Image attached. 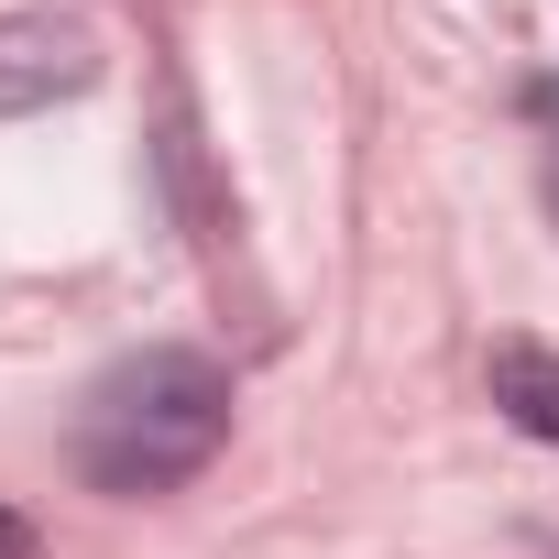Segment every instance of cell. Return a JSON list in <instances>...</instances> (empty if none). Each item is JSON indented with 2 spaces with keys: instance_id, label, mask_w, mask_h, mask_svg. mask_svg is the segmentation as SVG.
Returning a JSON list of instances; mask_svg holds the SVG:
<instances>
[{
  "instance_id": "3957f363",
  "label": "cell",
  "mask_w": 559,
  "mask_h": 559,
  "mask_svg": "<svg viewBox=\"0 0 559 559\" xmlns=\"http://www.w3.org/2000/svg\"><path fill=\"white\" fill-rule=\"evenodd\" d=\"M483 384H493L504 428H526V439H548V450H559V352H548V341H493Z\"/></svg>"
},
{
  "instance_id": "277c9868",
  "label": "cell",
  "mask_w": 559,
  "mask_h": 559,
  "mask_svg": "<svg viewBox=\"0 0 559 559\" xmlns=\"http://www.w3.org/2000/svg\"><path fill=\"white\" fill-rule=\"evenodd\" d=\"M0 559H45V537H34V526H23L12 504H0Z\"/></svg>"
},
{
  "instance_id": "6da1fadb",
  "label": "cell",
  "mask_w": 559,
  "mask_h": 559,
  "mask_svg": "<svg viewBox=\"0 0 559 559\" xmlns=\"http://www.w3.org/2000/svg\"><path fill=\"white\" fill-rule=\"evenodd\" d=\"M219 439H230V373H219L209 352L154 341V352H121V362L88 384L67 450H78V483H88V493L143 504V493L198 483V472L219 461Z\"/></svg>"
},
{
  "instance_id": "7a4b0ae2",
  "label": "cell",
  "mask_w": 559,
  "mask_h": 559,
  "mask_svg": "<svg viewBox=\"0 0 559 559\" xmlns=\"http://www.w3.org/2000/svg\"><path fill=\"white\" fill-rule=\"evenodd\" d=\"M99 88V34L67 12H0V121H34Z\"/></svg>"
}]
</instances>
